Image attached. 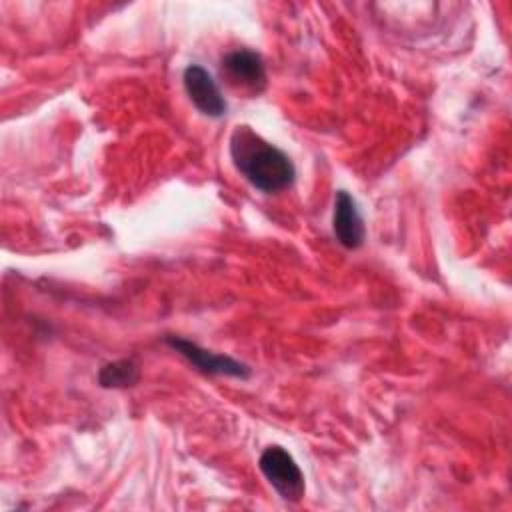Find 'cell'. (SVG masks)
Listing matches in <instances>:
<instances>
[{
	"mask_svg": "<svg viewBox=\"0 0 512 512\" xmlns=\"http://www.w3.org/2000/svg\"><path fill=\"white\" fill-rule=\"evenodd\" d=\"M332 228H334L336 240L344 248L356 250V248L362 246L364 236H366L364 220H362V216L358 212V206H356L354 198L346 190H338L336 192Z\"/></svg>",
	"mask_w": 512,
	"mask_h": 512,
	"instance_id": "cell-6",
	"label": "cell"
},
{
	"mask_svg": "<svg viewBox=\"0 0 512 512\" xmlns=\"http://www.w3.org/2000/svg\"><path fill=\"white\" fill-rule=\"evenodd\" d=\"M98 382L104 388H124L138 382V366L132 360L110 362L100 368Z\"/></svg>",
	"mask_w": 512,
	"mask_h": 512,
	"instance_id": "cell-7",
	"label": "cell"
},
{
	"mask_svg": "<svg viewBox=\"0 0 512 512\" xmlns=\"http://www.w3.org/2000/svg\"><path fill=\"white\" fill-rule=\"evenodd\" d=\"M222 78L232 90L256 96L266 88V68L262 56L252 50H234L222 58Z\"/></svg>",
	"mask_w": 512,
	"mask_h": 512,
	"instance_id": "cell-3",
	"label": "cell"
},
{
	"mask_svg": "<svg viewBox=\"0 0 512 512\" xmlns=\"http://www.w3.org/2000/svg\"><path fill=\"white\" fill-rule=\"evenodd\" d=\"M230 156L236 170L266 194L280 192L294 182L296 170L290 158L246 124L232 130Z\"/></svg>",
	"mask_w": 512,
	"mask_h": 512,
	"instance_id": "cell-1",
	"label": "cell"
},
{
	"mask_svg": "<svg viewBox=\"0 0 512 512\" xmlns=\"http://www.w3.org/2000/svg\"><path fill=\"white\" fill-rule=\"evenodd\" d=\"M166 342L180 354L184 356L192 366H196L198 370L206 372V374H224V376H236V378H246L250 374V370L230 358V356H220V354H212L210 350L200 348L198 344L186 340V338H176V336H168Z\"/></svg>",
	"mask_w": 512,
	"mask_h": 512,
	"instance_id": "cell-4",
	"label": "cell"
},
{
	"mask_svg": "<svg viewBox=\"0 0 512 512\" xmlns=\"http://www.w3.org/2000/svg\"><path fill=\"white\" fill-rule=\"evenodd\" d=\"M184 88L192 104L206 116L220 118L226 112V100L214 82V78L198 64H190L184 70Z\"/></svg>",
	"mask_w": 512,
	"mask_h": 512,
	"instance_id": "cell-5",
	"label": "cell"
},
{
	"mask_svg": "<svg viewBox=\"0 0 512 512\" xmlns=\"http://www.w3.org/2000/svg\"><path fill=\"white\" fill-rule=\"evenodd\" d=\"M258 466L270 486L288 502H298L304 496V476L294 462V458L278 444L268 446L260 460Z\"/></svg>",
	"mask_w": 512,
	"mask_h": 512,
	"instance_id": "cell-2",
	"label": "cell"
}]
</instances>
